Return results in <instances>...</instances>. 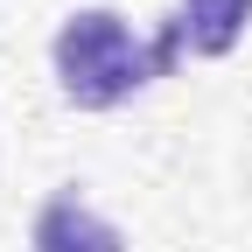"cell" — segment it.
<instances>
[{"label": "cell", "mask_w": 252, "mask_h": 252, "mask_svg": "<svg viewBox=\"0 0 252 252\" xmlns=\"http://www.w3.org/2000/svg\"><path fill=\"white\" fill-rule=\"evenodd\" d=\"M56 84H63V98H70L77 112H112L126 105L133 91H147L154 77V42H140L133 28H126L112 7H84L56 28Z\"/></svg>", "instance_id": "6da1fadb"}, {"label": "cell", "mask_w": 252, "mask_h": 252, "mask_svg": "<svg viewBox=\"0 0 252 252\" xmlns=\"http://www.w3.org/2000/svg\"><path fill=\"white\" fill-rule=\"evenodd\" d=\"M252 21V0H175V14L154 35V70H175L182 56H231Z\"/></svg>", "instance_id": "7a4b0ae2"}, {"label": "cell", "mask_w": 252, "mask_h": 252, "mask_svg": "<svg viewBox=\"0 0 252 252\" xmlns=\"http://www.w3.org/2000/svg\"><path fill=\"white\" fill-rule=\"evenodd\" d=\"M35 252H126L119 224H105L77 189H56V196L35 210V231H28Z\"/></svg>", "instance_id": "3957f363"}]
</instances>
